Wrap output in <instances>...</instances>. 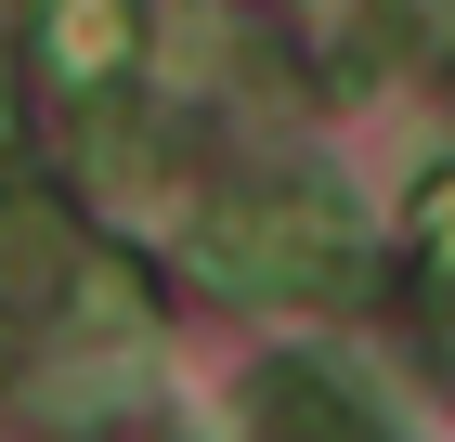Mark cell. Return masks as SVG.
<instances>
[{
    "label": "cell",
    "mask_w": 455,
    "mask_h": 442,
    "mask_svg": "<svg viewBox=\"0 0 455 442\" xmlns=\"http://www.w3.org/2000/svg\"><path fill=\"white\" fill-rule=\"evenodd\" d=\"M143 66V0H39V78L66 92V117H105Z\"/></svg>",
    "instance_id": "cell-2"
},
{
    "label": "cell",
    "mask_w": 455,
    "mask_h": 442,
    "mask_svg": "<svg viewBox=\"0 0 455 442\" xmlns=\"http://www.w3.org/2000/svg\"><path fill=\"white\" fill-rule=\"evenodd\" d=\"M78 273V235L39 182H0V312H52Z\"/></svg>",
    "instance_id": "cell-3"
},
{
    "label": "cell",
    "mask_w": 455,
    "mask_h": 442,
    "mask_svg": "<svg viewBox=\"0 0 455 442\" xmlns=\"http://www.w3.org/2000/svg\"><path fill=\"white\" fill-rule=\"evenodd\" d=\"M403 247H417V273H443L455 286V170L417 182V221H403Z\"/></svg>",
    "instance_id": "cell-5"
},
{
    "label": "cell",
    "mask_w": 455,
    "mask_h": 442,
    "mask_svg": "<svg viewBox=\"0 0 455 442\" xmlns=\"http://www.w3.org/2000/svg\"><path fill=\"white\" fill-rule=\"evenodd\" d=\"M196 273L235 286V300H351L364 286V208L339 182H313V170L235 182L196 221Z\"/></svg>",
    "instance_id": "cell-1"
},
{
    "label": "cell",
    "mask_w": 455,
    "mask_h": 442,
    "mask_svg": "<svg viewBox=\"0 0 455 442\" xmlns=\"http://www.w3.org/2000/svg\"><path fill=\"white\" fill-rule=\"evenodd\" d=\"M247 416H260V430H313V442H364L378 430V404H339L325 365H260L247 377Z\"/></svg>",
    "instance_id": "cell-4"
}]
</instances>
